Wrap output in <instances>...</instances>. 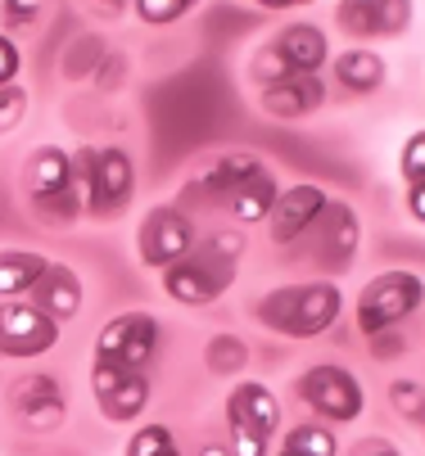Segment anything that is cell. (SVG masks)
Returning <instances> with one entry per match:
<instances>
[{"label": "cell", "instance_id": "1", "mask_svg": "<svg viewBox=\"0 0 425 456\" xmlns=\"http://www.w3.org/2000/svg\"><path fill=\"white\" fill-rule=\"evenodd\" d=\"M344 307V294L339 285L331 281H317V285H285V289H272L263 303H258V321L272 325L281 335H294V339H313L322 330H331L335 316Z\"/></svg>", "mask_w": 425, "mask_h": 456}, {"label": "cell", "instance_id": "2", "mask_svg": "<svg viewBox=\"0 0 425 456\" xmlns=\"http://www.w3.org/2000/svg\"><path fill=\"white\" fill-rule=\"evenodd\" d=\"M425 285L412 272H385L376 276L357 298V325L362 335H380V330H398V325L421 307Z\"/></svg>", "mask_w": 425, "mask_h": 456}, {"label": "cell", "instance_id": "3", "mask_svg": "<svg viewBox=\"0 0 425 456\" xmlns=\"http://www.w3.org/2000/svg\"><path fill=\"white\" fill-rule=\"evenodd\" d=\"M159 353V321L150 312H123L95 335V362L145 370Z\"/></svg>", "mask_w": 425, "mask_h": 456}, {"label": "cell", "instance_id": "4", "mask_svg": "<svg viewBox=\"0 0 425 456\" xmlns=\"http://www.w3.org/2000/svg\"><path fill=\"white\" fill-rule=\"evenodd\" d=\"M91 394L104 420L123 425L136 420L150 403V379L145 370H127V366H113V362H91Z\"/></svg>", "mask_w": 425, "mask_h": 456}, {"label": "cell", "instance_id": "5", "mask_svg": "<svg viewBox=\"0 0 425 456\" xmlns=\"http://www.w3.org/2000/svg\"><path fill=\"white\" fill-rule=\"evenodd\" d=\"M231 281H235V263H222V257H213L204 248V253H191V257H181V263H172L168 276H163V289L176 303L200 307V303H213L217 294H226Z\"/></svg>", "mask_w": 425, "mask_h": 456}, {"label": "cell", "instance_id": "6", "mask_svg": "<svg viewBox=\"0 0 425 456\" xmlns=\"http://www.w3.org/2000/svg\"><path fill=\"white\" fill-rule=\"evenodd\" d=\"M136 248H141V263H145V267H163V272H168L172 263H181V257L195 253V222L181 213V208L163 204V208H154V213L141 222Z\"/></svg>", "mask_w": 425, "mask_h": 456}, {"label": "cell", "instance_id": "7", "mask_svg": "<svg viewBox=\"0 0 425 456\" xmlns=\"http://www.w3.org/2000/svg\"><path fill=\"white\" fill-rule=\"evenodd\" d=\"M59 344V321H50L41 307L0 298V357H41Z\"/></svg>", "mask_w": 425, "mask_h": 456}, {"label": "cell", "instance_id": "8", "mask_svg": "<svg viewBox=\"0 0 425 456\" xmlns=\"http://www.w3.org/2000/svg\"><path fill=\"white\" fill-rule=\"evenodd\" d=\"M298 394L326 420H357L362 416V384L344 366H313V370H303Z\"/></svg>", "mask_w": 425, "mask_h": 456}, {"label": "cell", "instance_id": "9", "mask_svg": "<svg viewBox=\"0 0 425 456\" xmlns=\"http://www.w3.org/2000/svg\"><path fill=\"white\" fill-rule=\"evenodd\" d=\"M132 190H136V167H132L127 150H118V145L95 150V167L86 181V208L95 217H118L127 208Z\"/></svg>", "mask_w": 425, "mask_h": 456}, {"label": "cell", "instance_id": "10", "mask_svg": "<svg viewBox=\"0 0 425 456\" xmlns=\"http://www.w3.org/2000/svg\"><path fill=\"white\" fill-rule=\"evenodd\" d=\"M14 407H19V416H23V425L32 434H54L59 425L69 420L64 388H59L54 375H23L14 384Z\"/></svg>", "mask_w": 425, "mask_h": 456}, {"label": "cell", "instance_id": "11", "mask_svg": "<svg viewBox=\"0 0 425 456\" xmlns=\"http://www.w3.org/2000/svg\"><path fill=\"white\" fill-rule=\"evenodd\" d=\"M326 204H331V194H326L322 185H294V190H281V200H276V208H272V217H267V222H272V240H276V244L298 240L313 222H322Z\"/></svg>", "mask_w": 425, "mask_h": 456}, {"label": "cell", "instance_id": "12", "mask_svg": "<svg viewBox=\"0 0 425 456\" xmlns=\"http://www.w3.org/2000/svg\"><path fill=\"white\" fill-rule=\"evenodd\" d=\"M69 190H78L73 185V154H64L59 145H41L28 159V200H32V208L45 204V200H59V194H69Z\"/></svg>", "mask_w": 425, "mask_h": 456}, {"label": "cell", "instance_id": "13", "mask_svg": "<svg viewBox=\"0 0 425 456\" xmlns=\"http://www.w3.org/2000/svg\"><path fill=\"white\" fill-rule=\"evenodd\" d=\"M32 307H41L50 321H69L82 312V281L73 267L50 263V272L41 276V285L32 289Z\"/></svg>", "mask_w": 425, "mask_h": 456}, {"label": "cell", "instance_id": "14", "mask_svg": "<svg viewBox=\"0 0 425 456\" xmlns=\"http://www.w3.org/2000/svg\"><path fill=\"white\" fill-rule=\"evenodd\" d=\"M339 23H344L353 37L403 32V28L412 23V5H403V0H372V5H362V0H348V5H339Z\"/></svg>", "mask_w": 425, "mask_h": 456}, {"label": "cell", "instance_id": "15", "mask_svg": "<svg viewBox=\"0 0 425 456\" xmlns=\"http://www.w3.org/2000/svg\"><path fill=\"white\" fill-rule=\"evenodd\" d=\"M357 240H362V231H357L353 208L339 204V200H331L326 213H322V263L335 267V272L348 267L353 253H357Z\"/></svg>", "mask_w": 425, "mask_h": 456}, {"label": "cell", "instance_id": "16", "mask_svg": "<svg viewBox=\"0 0 425 456\" xmlns=\"http://www.w3.org/2000/svg\"><path fill=\"white\" fill-rule=\"evenodd\" d=\"M226 416L240 420V425H249L263 438H272L276 425H281V403H276V394L267 384H240L231 394V403H226Z\"/></svg>", "mask_w": 425, "mask_h": 456}, {"label": "cell", "instance_id": "17", "mask_svg": "<svg viewBox=\"0 0 425 456\" xmlns=\"http://www.w3.org/2000/svg\"><path fill=\"white\" fill-rule=\"evenodd\" d=\"M322 95H326V86H322L317 77H298V73H294V77H285V82H276V86L263 91V113L294 122V118H303V113H313V109L322 104Z\"/></svg>", "mask_w": 425, "mask_h": 456}, {"label": "cell", "instance_id": "18", "mask_svg": "<svg viewBox=\"0 0 425 456\" xmlns=\"http://www.w3.org/2000/svg\"><path fill=\"white\" fill-rule=\"evenodd\" d=\"M276 50L285 54L290 73H298V77H317V69L326 63V32L313 28V23H290V28L281 32Z\"/></svg>", "mask_w": 425, "mask_h": 456}, {"label": "cell", "instance_id": "19", "mask_svg": "<svg viewBox=\"0 0 425 456\" xmlns=\"http://www.w3.org/2000/svg\"><path fill=\"white\" fill-rule=\"evenodd\" d=\"M50 263L28 248H0V298H23L41 285Z\"/></svg>", "mask_w": 425, "mask_h": 456}, {"label": "cell", "instance_id": "20", "mask_svg": "<svg viewBox=\"0 0 425 456\" xmlns=\"http://www.w3.org/2000/svg\"><path fill=\"white\" fill-rule=\"evenodd\" d=\"M258 172H263V163H258L254 154H222L213 167H204L200 190L213 194V200H231V194L245 185V181H254Z\"/></svg>", "mask_w": 425, "mask_h": 456}, {"label": "cell", "instance_id": "21", "mask_svg": "<svg viewBox=\"0 0 425 456\" xmlns=\"http://www.w3.org/2000/svg\"><path fill=\"white\" fill-rule=\"evenodd\" d=\"M276 200H281V190H276L272 172H258L254 181H245V185L231 194V204H226V208H231L235 222H263V217H272Z\"/></svg>", "mask_w": 425, "mask_h": 456}, {"label": "cell", "instance_id": "22", "mask_svg": "<svg viewBox=\"0 0 425 456\" xmlns=\"http://www.w3.org/2000/svg\"><path fill=\"white\" fill-rule=\"evenodd\" d=\"M335 77H339V86L367 95V91H376L385 82V59L376 50H344L335 59Z\"/></svg>", "mask_w": 425, "mask_h": 456}, {"label": "cell", "instance_id": "23", "mask_svg": "<svg viewBox=\"0 0 425 456\" xmlns=\"http://www.w3.org/2000/svg\"><path fill=\"white\" fill-rule=\"evenodd\" d=\"M204 362H208V370H213V375H235V370H245L249 348H245V339H240V335H213V339H208Z\"/></svg>", "mask_w": 425, "mask_h": 456}, {"label": "cell", "instance_id": "24", "mask_svg": "<svg viewBox=\"0 0 425 456\" xmlns=\"http://www.w3.org/2000/svg\"><path fill=\"white\" fill-rule=\"evenodd\" d=\"M285 452H294V456H335L339 443L326 425H298V429L285 434Z\"/></svg>", "mask_w": 425, "mask_h": 456}, {"label": "cell", "instance_id": "25", "mask_svg": "<svg viewBox=\"0 0 425 456\" xmlns=\"http://www.w3.org/2000/svg\"><path fill=\"white\" fill-rule=\"evenodd\" d=\"M109 50H104V41L100 37H78L73 45H69V54H64V77H91L95 69H100V59H104Z\"/></svg>", "mask_w": 425, "mask_h": 456}, {"label": "cell", "instance_id": "26", "mask_svg": "<svg viewBox=\"0 0 425 456\" xmlns=\"http://www.w3.org/2000/svg\"><path fill=\"white\" fill-rule=\"evenodd\" d=\"M176 443H172V429L168 425H145L127 438V456H172Z\"/></svg>", "mask_w": 425, "mask_h": 456}, {"label": "cell", "instance_id": "27", "mask_svg": "<svg viewBox=\"0 0 425 456\" xmlns=\"http://www.w3.org/2000/svg\"><path fill=\"white\" fill-rule=\"evenodd\" d=\"M249 73L263 82V86H276V82H285V77H294L290 73V63H285V54L276 50V41L272 45H263L258 54H254V63H249Z\"/></svg>", "mask_w": 425, "mask_h": 456}, {"label": "cell", "instance_id": "28", "mask_svg": "<svg viewBox=\"0 0 425 456\" xmlns=\"http://www.w3.org/2000/svg\"><path fill=\"white\" fill-rule=\"evenodd\" d=\"M389 403L394 411H403L407 420H425V388L416 379H394L389 384Z\"/></svg>", "mask_w": 425, "mask_h": 456}, {"label": "cell", "instance_id": "29", "mask_svg": "<svg viewBox=\"0 0 425 456\" xmlns=\"http://www.w3.org/2000/svg\"><path fill=\"white\" fill-rule=\"evenodd\" d=\"M28 113V91L23 86H0V132H14Z\"/></svg>", "mask_w": 425, "mask_h": 456}, {"label": "cell", "instance_id": "30", "mask_svg": "<svg viewBox=\"0 0 425 456\" xmlns=\"http://www.w3.org/2000/svg\"><path fill=\"white\" fill-rule=\"evenodd\" d=\"M186 10H191L186 0H141V5H136V14L145 23H176Z\"/></svg>", "mask_w": 425, "mask_h": 456}, {"label": "cell", "instance_id": "31", "mask_svg": "<svg viewBox=\"0 0 425 456\" xmlns=\"http://www.w3.org/2000/svg\"><path fill=\"white\" fill-rule=\"evenodd\" d=\"M231 456H267V438L254 434L249 425L231 420Z\"/></svg>", "mask_w": 425, "mask_h": 456}, {"label": "cell", "instance_id": "32", "mask_svg": "<svg viewBox=\"0 0 425 456\" xmlns=\"http://www.w3.org/2000/svg\"><path fill=\"white\" fill-rule=\"evenodd\" d=\"M403 176H407L412 185L425 181V132H416V136L403 145Z\"/></svg>", "mask_w": 425, "mask_h": 456}, {"label": "cell", "instance_id": "33", "mask_svg": "<svg viewBox=\"0 0 425 456\" xmlns=\"http://www.w3.org/2000/svg\"><path fill=\"white\" fill-rule=\"evenodd\" d=\"M0 19H5V28H28V23L41 19V5H32V0H5Z\"/></svg>", "mask_w": 425, "mask_h": 456}, {"label": "cell", "instance_id": "34", "mask_svg": "<svg viewBox=\"0 0 425 456\" xmlns=\"http://www.w3.org/2000/svg\"><path fill=\"white\" fill-rule=\"evenodd\" d=\"M19 69H23V59H19V45L0 37V86H14Z\"/></svg>", "mask_w": 425, "mask_h": 456}, {"label": "cell", "instance_id": "35", "mask_svg": "<svg viewBox=\"0 0 425 456\" xmlns=\"http://www.w3.org/2000/svg\"><path fill=\"white\" fill-rule=\"evenodd\" d=\"M208 253H213V257H222V263H235V257L245 253V240H240L235 231H222V235H213V240H208Z\"/></svg>", "mask_w": 425, "mask_h": 456}, {"label": "cell", "instance_id": "36", "mask_svg": "<svg viewBox=\"0 0 425 456\" xmlns=\"http://www.w3.org/2000/svg\"><path fill=\"white\" fill-rule=\"evenodd\" d=\"M123 77H127V59H123V54H104V59H100V91L123 86Z\"/></svg>", "mask_w": 425, "mask_h": 456}, {"label": "cell", "instance_id": "37", "mask_svg": "<svg viewBox=\"0 0 425 456\" xmlns=\"http://www.w3.org/2000/svg\"><path fill=\"white\" fill-rule=\"evenodd\" d=\"M372 339H376V357H394V353H403V348H407L394 330H380V335H372Z\"/></svg>", "mask_w": 425, "mask_h": 456}, {"label": "cell", "instance_id": "38", "mask_svg": "<svg viewBox=\"0 0 425 456\" xmlns=\"http://www.w3.org/2000/svg\"><path fill=\"white\" fill-rule=\"evenodd\" d=\"M407 208H412V217H416V222H425V181L407 190Z\"/></svg>", "mask_w": 425, "mask_h": 456}, {"label": "cell", "instance_id": "39", "mask_svg": "<svg viewBox=\"0 0 425 456\" xmlns=\"http://www.w3.org/2000/svg\"><path fill=\"white\" fill-rule=\"evenodd\" d=\"M200 456H231V447H204Z\"/></svg>", "mask_w": 425, "mask_h": 456}, {"label": "cell", "instance_id": "40", "mask_svg": "<svg viewBox=\"0 0 425 456\" xmlns=\"http://www.w3.org/2000/svg\"><path fill=\"white\" fill-rule=\"evenodd\" d=\"M281 456H294V452H285V447H281Z\"/></svg>", "mask_w": 425, "mask_h": 456}, {"label": "cell", "instance_id": "41", "mask_svg": "<svg viewBox=\"0 0 425 456\" xmlns=\"http://www.w3.org/2000/svg\"><path fill=\"white\" fill-rule=\"evenodd\" d=\"M380 456H394V452H380Z\"/></svg>", "mask_w": 425, "mask_h": 456}, {"label": "cell", "instance_id": "42", "mask_svg": "<svg viewBox=\"0 0 425 456\" xmlns=\"http://www.w3.org/2000/svg\"><path fill=\"white\" fill-rule=\"evenodd\" d=\"M172 456H181V452H172Z\"/></svg>", "mask_w": 425, "mask_h": 456}]
</instances>
